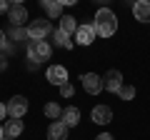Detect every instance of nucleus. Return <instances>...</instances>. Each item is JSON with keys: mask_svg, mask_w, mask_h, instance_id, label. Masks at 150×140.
Returning <instances> with one entry per match:
<instances>
[{"mask_svg": "<svg viewBox=\"0 0 150 140\" xmlns=\"http://www.w3.org/2000/svg\"><path fill=\"white\" fill-rule=\"evenodd\" d=\"M93 28H95L98 35L110 38V35H115V30H118V18H115V13H112V10L100 8V10L95 13V23H93Z\"/></svg>", "mask_w": 150, "mask_h": 140, "instance_id": "f257e3e1", "label": "nucleus"}, {"mask_svg": "<svg viewBox=\"0 0 150 140\" xmlns=\"http://www.w3.org/2000/svg\"><path fill=\"white\" fill-rule=\"evenodd\" d=\"M28 58L30 63H43L50 58V45L45 40H30L28 43Z\"/></svg>", "mask_w": 150, "mask_h": 140, "instance_id": "f03ea898", "label": "nucleus"}, {"mask_svg": "<svg viewBox=\"0 0 150 140\" xmlns=\"http://www.w3.org/2000/svg\"><path fill=\"white\" fill-rule=\"evenodd\" d=\"M28 38L30 40H45V35H50V20H33L30 25H28Z\"/></svg>", "mask_w": 150, "mask_h": 140, "instance_id": "7ed1b4c3", "label": "nucleus"}, {"mask_svg": "<svg viewBox=\"0 0 150 140\" xmlns=\"http://www.w3.org/2000/svg\"><path fill=\"white\" fill-rule=\"evenodd\" d=\"M25 113H28V100L23 95H13L10 103H8V115L15 118V120H20Z\"/></svg>", "mask_w": 150, "mask_h": 140, "instance_id": "20e7f679", "label": "nucleus"}, {"mask_svg": "<svg viewBox=\"0 0 150 140\" xmlns=\"http://www.w3.org/2000/svg\"><path fill=\"white\" fill-rule=\"evenodd\" d=\"M83 88H85V93H90V95H98V93L103 90V78L98 75V73H83Z\"/></svg>", "mask_w": 150, "mask_h": 140, "instance_id": "39448f33", "label": "nucleus"}, {"mask_svg": "<svg viewBox=\"0 0 150 140\" xmlns=\"http://www.w3.org/2000/svg\"><path fill=\"white\" fill-rule=\"evenodd\" d=\"M103 88L110 93H118L120 88H123V75H120L118 70H108L105 78H103Z\"/></svg>", "mask_w": 150, "mask_h": 140, "instance_id": "423d86ee", "label": "nucleus"}, {"mask_svg": "<svg viewBox=\"0 0 150 140\" xmlns=\"http://www.w3.org/2000/svg\"><path fill=\"white\" fill-rule=\"evenodd\" d=\"M48 80L53 83V85H65L68 83V70L63 68V65H50L48 68Z\"/></svg>", "mask_w": 150, "mask_h": 140, "instance_id": "0eeeda50", "label": "nucleus"}, {"mask_svg": "<svg viewBox=\"0 0 150 140\" xmlns=\"http://www.w3.org/2000/svg\"><path fill=\"white\" fill-rule=\"evenodd\" d=\"M68 125L63 123V120H55V123H50L48 128V138L50 140H68Z\"/></svg>", "mask_w": 150, "mask_h": 140, "instance_id": "6e6552de", "label": "nucleus"}, {"mask_svg": "<svg viewBox=\"0 0 150 140\" xmlns=\"http://www.w3.org/2000/svg\"><path fill=\"white\" fill-rule=\"evenodd\" d=\"M110 120H112V110L108 108V105H95V108H93V123L108 125Z\"/></svg>", "mask_w": 150, "mask_h": 140, "instance_id": "1a4fd4ad", "label": "nucleus"}, {"mask_svg": "<svg viewBox=\"0 0 150 140\" xmlns=\"http://www.w3.org/2000/svg\"><path fill=\"white\" fill-rule=\"evenodd\" d=\"M8 18H10L13 25H23V23H25V18H28L25 5H20V3H13L10 10H8Z\"/></svg>", "mask_w": 150, "mask_h": 140, "instance_id": "9d476101", "label": "nucleus"}, {"mask_svg": "<svg viewBox=\"0 0 150 140\" xmlns=\"http://www.w3.org/2000/svg\"><path fill=\"white\" fill-rule=\"evenodd\" d=\"M133 15H135V20H140V23H150V3L148 0H138L133 5Z\"/></svg>", "mask_w": 150, "mask_h": 140, "instance_id": "9b49d317", "label": "nucleus"}, {"mask_svg": "<svg viewBox=\"0 0 150 140\" xmlns=\"http://www.w3.org/2000/svg\"><path fill=\"white\" fill-rule=\"evenodd\" d=\"M95 35H98V33H95V28H93V25H80V28H78V33H75V38H78V43H80V45H90L93 40H95Z\"/></svg>", "mask_w": 150, "mask_h": 140, "instance_id": "f8f14e48", "label": "nucleus"}, {"mask_svg": "<svg viewBox=\"0 0 150 140\" xmlns=\"http://www.w3.org/2000/svg\"><path fill=\"white\" fill-rule=\"evenodd\" d=\"M43 8H45V13H48L53 20H60V13H63V3H58V0H43Z\"/></svg>", "mask_w": 150, "mask_h": 140, "instance_id": "ddd939ff", "label": "nucleus"}, {"mask_svg": "<svg viewBox=\"0 0 150 140\" xmlns=\"http://www.w3.org/2000/svg\"><path fill=\"white\" fill-rule=\"evenodd\" d=\"M63 123L68 125V128H75V125L80 123V110L78 108H65L63 110Z\"/></svg>", "mask_w": 150, "mask_h": 140, "instance_id": "4468645a", "label": "nucleus"}, {"mask_svg": "<svg viewBox=\"0 0 150 140\" xmlns=\"http://www.w3.org/2000/svg\"><path fill=\"white\" fill-rule=\"evenodd\" d=\"M78 23H75V18H70V15H65V18H60V30L65 33V35H70V33H78Z\"/></svg>", "mask_w": 150, "mask_h": 140, "instance_id": "2eb2a0df", "label": "nucleus"}, {"mask_svg": "<svg viewBox=\"0 0 150 140\" xmlns=\"http://www.w3.org/2000/svg\"><path fill=\"white\" fill-rule=\"evenodd\" d=\"M20 133H23V120L13 118L10 123H5V135H8V138H18Z\"/></svg>", "mask_w": 150, "mask_h": 140, "instance_id": "dca6fc26", "label": "nucleus"}, {"mask_svg": "<svg viewBox=\"0 0 150 140\" xmlns=\"http://www.w3.org/2000/svg\"><path fill=\"white\" fill-rule=\"evenodd\" d=\"M53 38H55V45H60V48H65V50H70V48H73V40H70V35H65V33L60 30V28L55 30V35H53Z\"/></svg>", "mask_w": 150, "mask_h": 140, "instance_id": "f3484780", "label": "nucleus"}, {"mask_svg": "<svg viewBox=\"0 0 150 140\" xmlns=\"http://www.w3.org/2000/svg\"><path fill=\"white\" fill-rule=\"evenodd\" d=\"M45 115L53 118V120H60L63 118V108H60L58 103H48V105H45Z\"/></svg>", "mask_w": 150, "mask_h": 140, "instance_id": "a211bd4d", "label": "nucleus"}, {"mask_svg": "<svg viewBox=\"0 0 150 140\" xmlns=\"http://www.w3.org/2000/svg\"><path fill=\"white\" fill-rule=\"evenodd\" d=\"M118 95L123 98V100H133V98H135V88H133V85H125V83H123V88L118 90Z\"/></svg>", "mask_w": 150, "mask_h": 140, "instance_id": "6ab92c4d", "label": "nucleus"}, {"mask_svg": "<svg viewBox=\"0 0 150 140\" xmlns=\"http://www.w3.org/2000/svg\"><path fill=\"white\" fill-rule=\"evenodd\" d=\"M60 95H63V98H70V95H73V85H70V83L60 85Z\"/></svg>", "mask_w": 150, "mask_h": 140, "instance_id": "aec40b11", "label": "nucleus"}, {"mask_svg": "<svg viewBox=\"0 0 150 140\" xmlns=\"http://www.w3.org/2000/svg\"><path fill=\"white\" fill-rule=\"evenodd\" d=\"M10 5H13V3H8V0H0V13H8V10H10Z\"/></svg>", "mask_w": 150, "mask_h": 140, "instance_id": "412c9836", "label": "nucleus"}, {"mask_svg": "<svg viewBox=\"0 0 150 140\" xmlns=\"http://www.w3.org/2000/svg\"><path fill=\"white\" fill-rule=\"evenodd\" d=\"M5 113H8V105H3V103H0V120L5 118Z\"/></svg>", "mask_w": 150, "mask_h": 140, "instance_id": "4be33fe9", "label": "nucleus"}, {"mask_svg": "<svg viewBox=\"0 0 150 140\" xmlns=\"http://www.w3.org/2000/svg\"><path fill=\"white\" fill-rule=\"evenodd\" d=\"M95 140H112V135H108V133H100Z\"/></svg>", "mask_w": 150, "mask_h": 140, "instance_id": "5701e85b", "label": "nucleus"}, {"mask_svg": "<svg viewBox=\"0 0 150 140\" xmlns=\"http://www.w3.org/2000/svg\"><path fill=\"white\" fill-rule=\"evenodd\" d=\"M3 48H5V33L0 30V50H3Z\"/></svg>", "mask_w": 150, "mask_h": 140, "instance_id": "b1692460", "label": "nucleus"}, {"mask_svg": "<svg viewBox=\"0 0 150 140\" xmlns=\"http://www.w3.org/2000/svg\"><path fill=\"white\" fill-rule=\"evenodd\" d=\"M5 68V58H3V55H0V70Z\"/></svg>", "mask_w": 150, "mask_h": 140, "instance_id": "393cba45", "label": "nucleus"}, {"mask_svg": "<svg viewBox=\"0 0 150 140\" xmlns=\"http://www.w3.org/2000/svg\"><path fill=\"white\" fill-rule=\"evenodd\" d=\"M3 138H5V133H3V128H0V140H3Z\"/></svg>", "mask_w": 150, "mask_h": 140, "instance_id": "a878e982", "label": "nucleus"}, {"mask_svg": "<svg viewBox=\"0 0 150 140\" xmlns=\"http://www.w3.org/2000/svg\"><path fill=\"white\" fill-rule=\"evenodd\" d=\"M3 140H15V138H3Z\"/></svg>", "mask_w": 150, "mask_h": 140, "instance_id": "bb28decb", "label": "nucleus"}]
</instances>
